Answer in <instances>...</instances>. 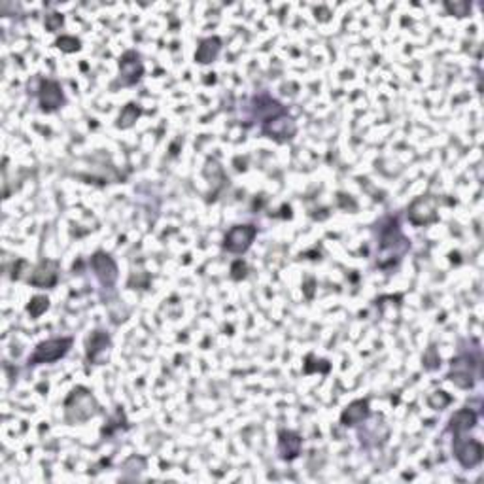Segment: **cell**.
I'll list each match as a JSON object with an SVG mask.
<instances>
[{
  "label": "cell",
  "instance_id": "obj_1",
  "mask_svg": "<svg viewBox=\"0 0 484 484\" xmlns=\"http://www.w3.org/2000/svg\"><path fill=\"white\" fill-rule=\"evenodd\" d=\"M97 412H99V403H97L95 395L84 386L74 388L65 401V420L68 424L87 422Z\"/></svg>",
  "mask_w": 484,
  "mask_h": 484
},
{
  "label": "cell",
  "instance_id": "obj_2",
  "mask_svg": "<svg viewBox=\"0 0 484 484\" xmlns=\"http://www.w3.org/2000/svg\"><path fill=\"white\" fill-rule=\"evenodd\" d=\"M411 248V240L401 233V227L397 220H388L386 227L380 231V259L379 265H382L384 259L394 262L405 256V252Z\"/></svg>",
  "mask_w": 484,
  "mask_h": 484
},
{
  "label": "cell",
  "instance_id": "obj_3",
  "mask_svg": "<svg viewBox=\"0 0 484 484\" xmlns=\"http://www.w3.org/2000/svg\"><path fill=\"white\" fill-rule=\"evenodd\" d=\"M72 348L70 337H57V339L42 340L28 357V365H40V363H53L61 360Z\"/></svg>",
  "mask_w": 484,
  "mask_h": 484
},
{
  "label": "cell",
  "instance_id": "obj_4",
  "mask_svg": "<svg viewBox=\"0 0 484 484\" xmlns=\"http://www.w3.org/2000/svg\"><path fill=\"white\" fill-rule=\"evenodd\" d=\"M452 451H454V456H456V460L463 469H473L475 466H479L483 462V445H480L479 441L468 439L466 434L454 435Z\"/></svg>",
  "mask_w": 484,
  "mask_h": 484
},
{
  "label": "cell",
  "instance_id": "obj_5",
  "mask_svg": "<svg viewBox=\"0 0 484 484\" xmlns=\"http://www.w3.org/2000/svg\"><path fill=\"white\" fill-rule=\"evenodd\" d=\"M437 206H439V200L434 195H424V197H418L411 203L409 206V222L412 225H429L439 220V214H437Z\"/></svg>",
  "mask_w": 484,
  "mask_h": 484
},
{
  "label": "cell",
  "instance_id": "obj_6",
  "mask_svg": "<svg viewBox=\"0 0 484 484\" xmlns=\"http://www.w3.org/2000/svg\"><path fill=\"white\" fill-rule=\"evenodd\" d=\"M257 237V227L254 225H235L227 231L223 239V248L231 254H244Z\"/></svg>",
  "mask_w": 484,
  "mask_h": 484
},
{
  "label": "cell",
  "instance_id": "obj_7",
  "mask_svg": "<svg viewBox=\"0 0 484 484\" xmlns=\"http://www.w3.org/2000/svg\"><path fill=\"white\" fill-rule=\"evenodd\" d=\"M475 362L471 356H460L452 360L451 371H448V380L458 388L469 389L475 384Z\"/></svg>",
  "mask_w": 484,
  "mask_h": 484
},
{
  "label": "cell",
  "instance_id": "obj_8",
  "mask_svg": "<svg viewBox=\"0 0 484 484\" xmlns=\"http://www.w3.org/2000/svg\"><path fill=\"white\" fill-rule=\"evenodd\" d=\"M40 108L44 112H55L65 104V93L59 82L55 80H42L38 90Z\"/></svg>",
  "mask_w": 484,
  "mask_h": 484
},
{
  "label": "cell",
  "instance_id": "obj_9",
  "mask_svg": "<svg viewBox=\"0 0 484 484\" xmlns=\"http://www.w3.org/2000/svg\"><path fill=\"white\" fill-rule=\"evenodd\" d=\"M91 269L95 271V276L104 288H112L117 280V265L114 257L104 254V252H97L91 257Z\"/></svg>",
  "mask_w": 484,
  "mask_h": 484
},
{
  "label": "cell",
  "instance_id": "obj_10",
  "mask_svg": "<svg viewBox=\"0 0 484 484\" xmlns=\"http://www.w3.org/2000/svg\"><path fill=\"white\" fill-rule=\"evenodd\" d=\"M142 74H144V65L140 61V55L136 51H127L119 59V82H122V85H125V87L134 85L142 78Z\"/></svg>",
  "mask_w": 484,
  "mask_h": 484
},
{
  "label": "cell",
  "instance_id": "obj_11",
  "mask_svg": "<svg viewBox=\"0 0 484 484\" xmlns=\"http://www.w3.org/2000/svg\"><path fill=\"white\" fill-rule=\"evenodd\" d=\"M59 262H53V259H44L40 262L36 267H34L33 274L28 282L34 286V288H53L59 280Z\"/></svg>",
  "mask_w": 484,
  "mask_h": 484
},
{
  "label": "cell",
  "instance_id": "obj_12",
  "mask_svg": "<svg viewBox=\"0 0 484 484\" xmlns=\"http://www.w3.org/2000/svg\"><path fill=\"white\" fill-rule=\"evenodd\" d=\"M112 340L110 335L106 331H93L87 337V362L90 363H102L104 357H108V350H110Z\"/></svg>",
  "mask_w": 484,
  "mask_h": 484
},
{
  "label": "cell",
  "instance_id": "obj_13",
  "mask_svg": "<svg viewBox=\"0 0 484 484\" xmlns=\"http://www.w3.org/2000/svg\"><path fill=\"white\" fill-rule=\"evenodd\" d=\"M263 133L271 139L290 140L297 133V125L291 117H288V114H284V116H279L271 122L263 123Z\"/></svg>",
  "mask_w": 484,
  "mask_h": 484
},
{
  "label": "cell",
  "instance_id": "obj_14",
  "mask_svg": "<svg viewBox=\"0 0 484 484\" xmlns=\"http://www.w3.org/2000/svg\"><path fill=\"white\" fill-rule=\"evenodd\" d=\"M301 446H303V439L295 431L282 429L279 434V456L284 462H291V460L299 456Z\"/></svg>",
  "mask_w": 484,
  "mask_h": 484
},
{
  "label": "cell",
  "instance_id": "obj_15",
  "mask_svg": "<svg viewBox=\"0 0 484 484\" xmlns=\"http://www.w3.org/2000/svg\"><path fill=\"white\" fill-rule=\"evenodd\" d=\"M371 411H369V401L367 399H356L352 401L350 405L346 407L343 414H340V424L343 426H357L363 420H367Z\"/></svg>",
  "mask_w": 484,
  "mask_h": 484
},
{
  "label": "cell",
  "instance_id": "obj_16",
  "mask_svg": "<svg viewBox=\"0 0 484 484\" xmlns=\"http://www.w3.org/2000/svg\"><path fill=\"white\" fill-rule=\"evenodd\" d=\"M256 114H257V117L265 123V122L274 119V117L284 116V114H288V112H286V108L280 104L279 100L271 99L269 95H262L256 99Z\"/></svg>",
  "mask_w": 484,
  "mask_h": 484
},
{
  "label": "cell",
  "instance_id": "obj_17",
  "mask_svg": "<svg viewBox=\"0 0 484 484\" xmlns=\"http://www.w3.org/2000/svg\"><path fill=\"white\" fill-rule=\"evenodd\" d=\"M222 51V40L217 36H210V38L200 40L197 53H195V61L200 65H208V63L216 61V57Z\"/></svg>",
  "mask_w": 484,
  "mask_h": 484
},
{
  "label": "cell",
  "instance_id": "obj_18",
  "mask_svg": "<svg viewBox=\"0 0 484 484\" xmlns=\"http://www.w3.org/2000/svg\"><path fill=\"white\" fill-rule=\"evenodd\" d=\"M475 424H477V414H475L471 409H462V411H458L452 414L448 428H451L452 435H460L468 434Z\"/></svg>",
  "mask_w": 484,
  "mask_h": 484
},
{
  "label": "cell",
  "instance_id": "obj_19",
  "mask_svg": "<svg viewBox=\"0 0 484 484\" xmlns=\"http://www.w3.org/2000/svg\"><path fill=\"white\" fill-rule=\"evenodd\" d=\"M139 116H140V108H139V106L127 104L122 110V114H119V119H117V127H122V129L133 127L134 122L139 119Z\"/></svg>",
  "mask_w": 484,
  "mask_h": 484
},
{
  "label": "cell",
  "instance_id": "obj_20",
  "mask_svg": "<svg viewBox=\"0 0 484 484\" xmlns=\"http://www.w3.org/2000/svg\"><path fill=\"white\" fill-rule=\"evenodd\" d=\"M48 306H50V299H48L45 295H36V297H33V301L28 303L27 311L33 318H38L48 311Z\"/></svg>",
  "mask_w": 484,
  "mask_h": 484
},
{
  "label": "cell",
  "instance_id": "obj_21",
  "mask_svg": "<svg viewBox=\"0 0 484 484\" xmlns=\"http://www.w3.org/2000/svg\"><path fill=\"white\" fill-rule=\"evenodd\" d=\"M451 403V397L445 394V392H434V394L428 397V405L435 411H443L446 405Z\"/></svg>",
  "mask_w": 484,
  "mask_h": 484
},
{
  "label": "cell",
  "instance_id": "obj_22",
  "mask_svg": "<svg viewBox=\"0 0 484 484\" xmlns=\"http://www.w3.org/2000/svg\"><path fill=\"white\" fill-rule=\"evenodd\" d=\"M55 45L59 50L65 51V53H72V51L80 50V40L74 38V36H61V38L55 42Z\"/></svg>",
  "mask_w": 484,
  "mask_h": 484
},
{
  "label": "cell",
  "instance_id": "obj_23",
  "mask_svg": "<svg viewBox=\"0 0 484 484\" xmlns=\"http://www.w3.org/2000/svg\"><path fill=\"white\" fill-rule=\"evenodd\" d=\"M445 8L451 11V14H454V16L463 17V16H468V11L471 6H469L468 2H454V4H452V2H446Z\"/></svg>",
  "mask_w": 484,
  "mask_h": 484
},
{
  "label": "cell",
  "instance_id": "obj_24",
  "mask_svg": "<svg viewBox=\"0 0 484 484\" xmlns=\"http://www.w3.org/2000/svg\"><path fill=\"white\" fill-rule=\"evenodd\" d=\"M246 273H248V267H246V263L242 259H237L231 265V279L233 280H242L246 276Z\"/></svg>",
  "mask_w": 484,
  "mask_h": 484
},
{
  "label": "cell",
  "instance_id": "obj_25",
  "mask_svg": "<svg viewBox=\"0 0 484 484\" xmlns=\"http://www.w3.org/2000/svg\"><path fill=\"white\" fill-rule=\"evenodd\" d=\"M439 362H441L439 354L435 352V348H429V350L424 354V365H426V369H429V371L439 367Z\"/></svg>",
  "mask_w": 484,
  "mask_h": 484
},
{
  "label": "cell",
  "instance_id": "obj_26",
  "mask_svg": "<svg viewBox=\"0 0 484 484\" xmlns=\"http://www.w3.org/2000/svg\"><path fill=\"white\" fill-rule=\"evenodd\" d=\"M61 27L63 16H59V14H50V16H45V28H48V31L55 33V31H59Z\"/></svg>",
  "mask_w": 484,
  "mask_h": 484
}]
</instances>
